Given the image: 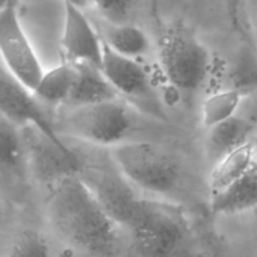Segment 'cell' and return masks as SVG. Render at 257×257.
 Segmentation results:
<instances>
[{
    "label": "cell",
    "mask_w": 257,
    "mask_h": 257,
    "mask_svg": "<svg viewBox=\"0 0 257 257\" xmlns=\"http://www.w3.org/2000/svg\"><path fill=\"white\" fill-rule=\"evenodd\" d=\"M47 215L60 238L77 250L94 257H114L119 252L120 226L92 186L78 176L55 183Z\"/></svg>",
    "instance_id": "obj_1"
},
{
    "label": "cell",
    "mask_w": 257,
    "mask_h": 257,
    "mask_svg": "<svg viewBox=\"0 0 257 257\" xmlns=\"http://www.w3.org/2000/svg\"><path fill=\"white\" fill-rule=\"evenodd\" d=\"M124 228L142 257H196L191 223L176 203L138 198Z\"/></svg>",
    "instance_id": "obj_2"
},
{
    "label": "cell",
    "mask_w": 257,
    "mask_h": 257,
    "mask_svg": "<svg viewBox=\"0 0 257 257\" xmlns=\"http://www.w3.org/2000/svg\"><path fill=\"white\" fill-rule=\"evenodd\" d=\"M112 161L128 183L155 195H168L181 178L177 161L158 145L124 141L109 148Z\"/></svg>",
    "instance_id": "obj_3"
},
{
    "label": "cell",
    "mask_w": 257,
    "mask_h": 257,
    "mask_svg": "<svg viewBox=\"0 0 257 257\" xmlns=\"http://www.w3.org/2000/svg\"><path fill=\"white\" fill-rule=\"evenodd\" d=\"M160 60L167 82L183 94H193L205 84L211 54L202 40L187 28L167 30L160 47Z\"/></svg>",
    "instance_id": "obj_4"
},
{
    "label": "cell",
    "mask_w": 257,
    "mask_h": 257,
    "mask_svg": "<svg viewBox=\"0 0 257 257\" xmlns=\"http://www.w3.org/2000/svg\"><path fill=\"white\" fill-rule=\"evenodd\" d=\"M132 114L119 99L69 108L60 120L62 135L85 143L112 148L127 141L132 132Z\"/></svg>",
    "instance_id": "obj_5"
},
{
    "label": "cell",
    "mask_w": 257,
    "mask_h": 257,
    "mask_svg": "<svg viewBox=\"0 0 257 257\" xmlns=\"http://www.w3.org/2000/svg\"><path fill=\"white\" fill-rule=\"evenodd\" d=\"M0 52L8 72L34 92L45 70L23 28L18 3L0 8Z\"/></svg>",
    "instance_id": "obj_6"
},
{
    "label": "cell",
    "mask_w": 257,
    "mask_h": 257,
    "mask_svg": "<svg viewBox=\"0 0 257 257\" xmlns=\"http://www.w3.org/2000/svg\"><path fill=\"white\" fill-rule=\"evenodd\" d=\"M43 103L34 92L18 82L3 65L0 74V110L2 117L7 118L19 128L34 127L62 147H68L43 109Z\"/></svg>",
    "instance_id": "obj_7"
},
{
    "label": "cell",
    "mask_w": 257,
    "mask_h": 257,
    "mask_svg": "<svg viewBox=\"0 0 257 257\" xmlns=\"http://www.w3.org/2000/svg\"><path fill=\"white\" fill-rule=\"evenodd\" d=\"M20 130L24 140L27 165L35 178L55 185L80 172L82 161L69 147L57 145L34 127Z\"/></svg>",
    "instance_id": "obj_8"
},
{
    "label": "cell",
    "mask_w": 257,
    "mask_h": 257,
    "mask_svg": "<svg viewBox=\"0 0 257 257\" xmlns=\"http://www.w3.org/2000/svg\"><path fill=\"white\" fill-rule=\"evenodd\" d=\"M62 50L63 57L70 63H88L102 67L103 39L82 8L64 2Z\"/></svg>",
    "instance_id": "obj_9"
},
{
    "label": "cell",
    "mask_w": 257,
    "mask_h": 257,
    "mask_svg": "<svg viewBox=\"0 0 257 257\" xmlns=\"http://www.w3.org/2000/svg\"><path fill=\"white\" fill-rule=\"evenodd\" d=\"M102 72L109 80L112 87L122 97L143 103L156 104L155 88L152 79L146 68L138 62V59L124 57L110 49L103 42Z\"/></svg>",
    "instance_id": "obj_10"
},
{
    "label": "cell",
    "mask_w": 257,
    "mask_h": 257,
    "mask_svg": "<svg viewBox=\"0 0 257 257\" xmlns=\"http://www.w3.org/2000/svg\"><path fill=\"white\" fill-rule=\"evenodd\" d=\"M73 64L75 67V79L65 107H80L119 98L99 67L88 63Z\"/></svg>",
    "instance_id": "obj_11"
},
{
    "label": "cell",
    "mask_w": 257,
    "mask_h": 257,
    "mask_svg": "<svg viewBox=\"0 0 257 257\" xmlns=\"http://www.w3.org/2000/svg\"><path fill=\"white\" fill-rule=\"evenodd\" d=\"M257 207V167L212 196L211 210L217 215H238Z\"/></svg>",
    "instance_id": "obj_12"
},
{
    "label": "cell",
    "mask_w": 257,
    "mask_h": 257,
    "mask_svg": "<svg viewBox=\"0 0 257 257\" xmlns=\"http://www.w3.org/2000/svg\"><path fill=\"white\" fill-rule=\"evenodd\" d=\"M103 42L114 52L124 57L140 59L151 50V40L142 28L130 23L113 24L105 22L98 29Z\"/></svg>",
    "instance_id": "obj_13"
},
{
    "label": "cell",
    "mask_w": 257,
    "mask_h": 257,
    "mask_svg": "<svg viewBox=\"0 0 257 257\" xmlns=\"http://www.w3.org/2000/svg\"><path fill=\"white\" fill-rule=\"evenodd\" d=\"M255 163V150L251 142L240 146L217 161L210 176L211 193L221 192L242 177Z\"/></svg>",
    "instance_id": "obj_14"
},
{
    "label": "cell",
    "mask_w": 257,
    "mask_h": 257,
    "mask_svg": "<svg viewBox=\"0 0 257 257\" xmlns=\"http://www.w3.org/2000/svg\"><path fill=\"white\" fill-rule=\"evenodd\" d=\"M250 132L251 124L248 120L237 114L212 127L208 130L207 136V151L210 157H212L216 163L231 151L250 142Z\"/></svg>",
    "instance_id": "obj_15"
},
{
    "label": "cell",
    "mask_w": 257,
    "mask_h": 257,
    "mask_svg": "<svg viewBox=\"0 0 257 257\" xmlns=\"http://www.w3.org/2000/svg\"><path fill=\"white\" fill-rule=\"evenodd\" d=\"M75 79L73 63L63 60L62 64L44 73L42 80L34 89V94L48 105H65L72 93Z\"/></svg>",
    "instance_id": "obj_16"
},
{
    "label": "cell",
    "mask_w": 257,
    "mask_h": 257,
    "mask_svg": "<svg viewBox=\"0 0 257 257\" xmlns=\"http://www.w3.org/2000/svg\"><path fill=\"white\" fill-rule=\"evenodd\" d=\"M243 95L245 93L241 88H228L208 95L201 108V122L203 127L211 130L237 114Z\"/></svg>",
    "instance_id": "obj_17"
},
{
    "label": "cell",
    "mask_w": 257,
    "mask_h": 257,
    "mask_svg": "<svg viewBox=\"0 0 257 257\" xmlns=\"http://www.w3.org/2000/svg\"><path fill=\"white\" fill-rule=\"evenodd\" d=\"M0 161L3 167L13 172L27 162L22 130L4 117L0 124Z\"/></svg>",
    "instance_id": "obj_18"
},
{
    "label": "cell",
    "mask_w": 257,
    "mask_h": 257,
    "mask_svg": "<svg viewBox=\"0 0 257 257\" xmlns=\"http://www.w3.org/2000/svg\"><path fill=\"white\" fill-rule=\"evenodd\" d=\"M7 257H50V250L42 235L25 231L15 238Z\"/></svg>",
    "instance_id": "obj_19"
},
{
    "label": "cell",
    "mask_w": 257,
    "mask_h": 257,
    "mask_svg": "<svg viewBox=\"0 0 257 257\" xmlns=\"http://www.w3.org/2000/svg\"><path fill=\"white\" fill-rule=\"evenodd\" d=\"M90 4L95 7L105 22L122 24L127 23L132 12L133 0H90Z\"/></svg>",
    "instance_id": "obj_20"
},
{
    "label": "cell",
    "mask_w": 257,
    "mask_h": 257,
    "mask_svg": "<svg viewBox=\"0 0 257 257\" xmlns=\"http://www.w3.org/2000/svg\"><path fill=\"white\" fill-rule=\"evenodd\" d=\"M64 2L72 3V4H74V5H77V7L82 8V9L87 8L88 5H92V4H90V0H64Z\"/></svg>",
    "instance_id": "obj_21"
},
{
    "label": "cell",
    "mask_w": 257,
    "mask_h": 257,
    "mask_svg": "<svg viewBox=\"0 0 257 257\" xmlns=\"http://www.w3.org/2000/svg\"><path fill=\"white\" fill-rule=\"evenodd\" d=\"M255 165H256V167H257V155H255Z\"/></svg>",
    "instance_id": "obj_22"
}]
</instances>
